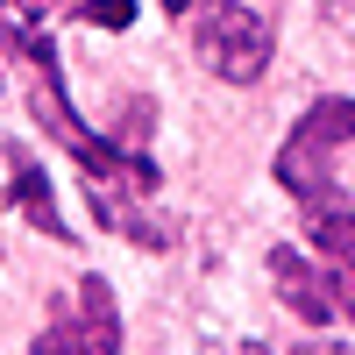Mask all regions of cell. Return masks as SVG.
Masks as SVG:
<instances>
[{
	"label": "cell",
	"mask_w": 355,
	"mask_h": 355,
	"mask_svg": "<svg viewBox=\"0 0 355 355\" xmlns=\"http://www.w3.org/2000/svg\"><path fill=\"white\" fill-rule=\"evenodd\" d=\"M15 36H21V28H8V21H0V50H15Z\"/></svg>",
	"instance_id": "cell-11"
},
{
	"label": "cell",
	"mask_w": 355,
	"mask_h": 355,
	"mask_svg": "<svg viewBox=\"0 0 355 355\" xmlns=\"http://www.w3.org/2000/svg\"><path fill=\"white\" fill-rule=\"evenodd\" d=\"M28 355H121V306L100 270H85L71 284V299L57 306V320L28 341Z\"/></svg>",
	"instance_id": "cell-4"
},
{
	"label": "cell",
	"mask_w": 355,
	"mask_h": 355,
	"mask_svg": "<svg viewBox=\"0 0 355 355\" xmlns=\"http://www.w3.org/2000/svg\"><path fill=\"white\" fill-rule=\"evenodd\" d=\"M0 8H8V0H0Z\"/></svg>",
	"instance_id": "cell-13"
},
{
	"label": "cell",
	"mask_w": 355,
	"mask_h": 355,
	"mask_svg": "<svg viewBox=\"0 0 355 355\" xmlns=\"http://www.w3.org/2000/svg\"><path fill=\"white\" fill-rule=\"evenodd\" d=\"M8 164H15V185H8L15 214H21L28 227H43L50 242H78V234L64 227V214H57V199H50V178L36 171V157H28V150H8Z\"/></svg>",
	"instance_id": "cell-7"
},
{
	"label": "cell",
	"mask_w": 355,
	"mask_h": 355,
	"mask_svg": "<svg viewBox=\"0 0 355 355\" xmlns=\"http://www.w3.org/2000/svg\"><path fill=\"white\" fill-rule=\"evenodd\" d=\"M355 142V100L348 93H327V100H313L299 121H291V135L277 142V164L270 178L291 192L313 214V206H341V185H334V157Z\"/></svg>",
	"instance_id": "cell-2"
},
{
	"label": "cell",
	"mask_w": 355,
	"mask_h": 355,
	"mask_svg": "<svg viewBox=\"0 0 355 355\" xmlns=\"http://www.w3.org/2000/svg\"><path fill=\"white\" fill-rule=\"evenodd\" d=\"M270 277L284 291V306L306 320V327H327V320H341V291L327 277V263H320L306 242H277L270 249Z\"/></svg>",
	"instance_id": "cell-5"
},
{
	"label": "cell",
	"mask_w": 355,
	"mask_h": 355,
	"mask_svg": "<svg viewBox=\"0 0 355 355\" xmlns=\"http://www.w3.org/2000/svg\"><path fill=\"white\" fill-rule=\"evenodd\" d=\"M192 15H199V21H192V43H199V57H206V71H214V78L256 85L263 71H270L277 36H270V21H263L249 0H199Z\"/></svg>",
	"instance_id": "cell-3"
},
{
	"label": "cell",
	"mask_w": 355,
	"mask_h": 355,
	"mask_svg": "<svg viewBox=\"0 0 355 355\" xmlns=\"http://www.w3.org/2000/svg\"><path fill=\"white\" fill-rule=\"evenodd\" d=\"M15 57L28 64V107H36L43 135L85 164V192H135V199H150L157 178H164L157 157H150V150H128V142H114V135H93V128L71 114V100H64V64H57V43L43 36V28H21V36H15Z\"/></svg>",
	"instance_id": "cell-1"
},
{
	"label": "cell",
	"mask_w": 355,
	"mask_h": 355,
	"mask_svg": "<svg viewBox=\"0 0 355 355\" xmlns=\"http://www.w3.org/2000/svg\"><path fill=\"white\" fill-rule=\"evenodd\" d=\"M249 355H270V348H249Z\"/></svg>",
	"instance_id": "cell-12"
},
{
	"label": "cell",
	"mask_w": 355,
	"mask_h": 355,
	"mask_svg": "<svg viewBox=\"0 0 355 355\" xmlns=\"http://www.w3.org/2000/svg\"><path fill=\"white\" fill-rule=\"evenodd\" d=\"M93 214H100L107 234H121V242H135V249H164V242H171L164 220H157V214H142V199H135V192H93Z\"/></svg>",
	"instance_id": "cell-8"
},
{
	"label": "cell",
	"mask_w": 355,
	"mask_h": 355,
	"mask_svg": "<svg viewBox=\"0 0 355 355\" xmlns=\"http://www.w3.org/2000/svg\"><path fill=\"white\" fill-rule=\"evenodd\" d=\"M306 249L327 263V277L341 291V320H355V206H313L306 214Z\"/></svg>",
	"instance_id": "cell-6"
},
{
	"label": "cell",
	"mask_w": 355,
	"mask_h": 355,
	"mask_svg": "<svg viewBox=\"0 0 355 355\" xmlns=\"http://www.w3.org/2000/svg\"><path fill=\"white\" fill-rule=\"evenodd\" d=\"M199 8V0H164V15H192Z\"/></svg>",
	"instance_id": "cell-10"
},
{
	"label": "cell",
	"mask_w": 355,
	"mask_h": 355,
	"mask_svg": "<svg viewBox=\"0 0 355 355\" xmlns=\"http://www.w3.org/2000/svg\"><path fill=\"white\" fill-rule=\"evenodd\" d=\"M71 15L93 21V28H128V21H135V0H78Z\"/></svg>",
	"instance_id": "cell-9"
}]
</instances>
